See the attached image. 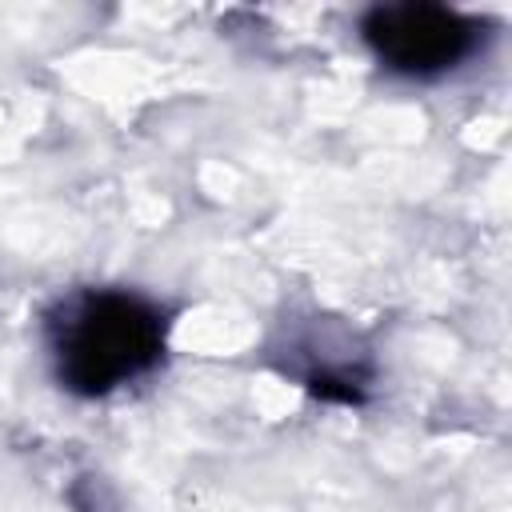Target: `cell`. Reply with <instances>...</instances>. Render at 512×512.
Returning a JSON list of instances; mask_svg holds the SVG:
<instances>
[{"label":"cell","instance_id":"cell-2","mask_svg":"<svg viewBox=\"0 0 512 512\" xmlns=\"http://www.w3.org/2000/svg\"><path fill=\"white\" fill-rule=\"evenodd\" d=\"M364 44L400 76H440L476 52L480 24L444 4H376L360 20Z\"/></svg>","mask_w":512,"mask_h":512},{"label":"cell","instance_id":"cell-1","mask_svg":"<svg viewBox=\"0 0 512 512\" xmlns=\"http://www.w3.org/2000/svg\"><path fill=\"white\" fill-rule=\"evenodd\" d=\"M56 376L80 396H104L144 376L164 352V316L136 292H80L48 324Z\"/></svg>","mask_w":512,"mask_h":512}]
</instances>
